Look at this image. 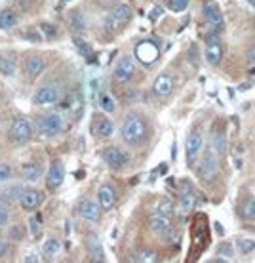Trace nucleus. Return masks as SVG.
Returning <instances> with one entry per match:
<instances>
[{
    "mask_svg": "<svg viewBox=\"0 0 255 263\" xmlns=\"http://www.w3.org/2000/svg\"><path fill=\"white\" fill-rule=\"evenodd\" d=\"M209 147H211L219 157H223V155H225V149H227V139H225V134H221V132L213 134V138H211V145H209Z\"/></svg>",
    "mask_w": 255,
    "mask_h": 263,
    "instance_id": "c756f323",
    "label": "nucleus"
},
{
    "mask_svg": "<svg viewBox=\"0 0 255 263\" xmlns=\"http://www.w3.org/2000/svg\"><path fill=\"white\" fill-rule=\"evenodd\" d=\"M158 55H160V48L152 40H143V42H139L138 46H135V58L143 65H152L158 60Z\"/></svg>",
    "mask_w": 255,
    "mask_h": 263,
    "instance_id": "9b49d317",
    "label": "nucleus"
},
{
    "mask_svg": "<svg viewBox=\"0 0 255 263\" xmlns=\"http://www.w3.org/2000/svg\"><path fill=\"white\" fill-rule=\"evenodd\" d=\"M204 138L200 132H192L189 138H187V143H185V155H187V164L192 166L197 162L198 155L202 151Z\"/></svg>",
    "mask_w": 255,
    "mask_h": 263,
    "instance_id": "dca6fc26",
    "label": "nucleus"
},
{
    "mask_svg": "<svg viewBox=\"0 0 255 263\" xmlns=\"http://www.w3.org/2000/svg\"><path fill=\"white\" fill-rule=\"evenodd\" d=\"M242 217L246 221H249V223L255 219V197L248 198V200L242 204Z\"/></svg>",
    "mask_w": 255,
    "mask_h": 263,
    "instance_id": "473e14b6",
    "label": "nucleus"
},
{
    "mask_svg": "<svg viewBox=\"0 0 255 263\" xmlns=\"http://www.w3.org/2000/svg\"><path fill=\"white\" fill-rule=\"evenodd\" d=\"M8 138L13 145H27L33 139V124L25 117H15L10 124Z\"/></svg>",
    "mask_w": 255,
    "mask_h": 263,
    "instance_id": "7ed1b4c3",
    "label": "nucleus"
},
{
    "mask_svg": "<svg viewBox=\"0 0 255 263\" xmlns=\"http://www.w3.org/2000/svg\"><path fill=\"white\" fill-rule=\"evenodd\" d=\"M59 252H61V242H59L55 237H50L46 242H44V246H42V256L46 257V259L57 257Z\"/></svg>",
    "mask_w": 255,
    "mask_h": 263,
    "instance_id": "393cba45",
    "label": "nucleus"
},
{
    "mask_svg": "<svg viewBox=\"0 0 255 263\" xmlns=\"http://www.w3.org/2000/svg\"><path fill=\"white\" fill-rule=\"evenodd\" d=\"M76 212H79V216L82 217V219L92 221V223L99 221V217H101V206H99V202L97 200H93V198H84V200H80Z\"/></svg>",
    "mask_w": 255,
    "mask_h": 263,
    "instance_id": "2eb2a0df",
    "label": "nucleus"
},
{
    "mask_svg": "<svg viewBox=\"0 0 255 263\" xmlns=\"http://www.w3.org/2000/svg\"><path fill=\"white\" fill-rule=\"evenodd\" d=\"M8 252H10V242L0 238V259H4L8 256Z\"/></svg>",
    "mask_w": 255,
    "mask_h": 263,
    "instance_id": "a19ab883",
    "label": "nucleus"
},
{
    "mask_svg": "<svg viewBox=\"0 0 255 263\" xmlns=\"http://www.w3.org/2000/svg\"><path fill=\"white\" fill-rule=\"evenodd\" d=\"M61 107H63L67 112H71V115H76V112L82 111V99H80L79 93H69Z\"/></svg>",
    "mask_w": 255,
    "mask_h": 263,
    "instance_id": "a878e982",
    "label": "nucleus"
},
{
    "mask_svg": "<svg viewBox=\"0 0 255 263\" xmlns=\"http://www.w3.org/2000/svg\"><path fill=\"white\" fill-rule=\"evenodd\" d=\"M42 174H44V166L38 160H31V162L23 164V168H21V179L25 183H36L42 178Z\"/></svg>",
    "mask_w": 255,
    "mask_h": 263,
    "instance_id": "aec40b11",
    "label": "nucleus"
},
{
    "mask_svg": "<svg viewBox=\"0 0 255 263\" xmlns=\"http://www.w3.org/2000/svg\"><path fill=\"white\" fill-rule=\"evenodd\" d=\"M74 42H76V48H79L80 52H84V53H90V48L86 46V42H84V40H80V39H74Z\"/></svg>",
    "mask_w": 255,
    "mask_h": 263,
    "instance_id": "79ce46f5",
    "label": "nucleus"
},
{
    "mask_svg": "<svg viewBox=\"0 0 255 263\" xmlns=\"http://www.w3.org/2000/svg\"><path fill=\"white\" fill-rule=\"evenodd\" d=\"M8 238H10L12 242L21 240V238H23V225H13V227H10V235H8Z\"/></svg>",
    "mask_w": 255,
    "mask_h": 263,
    "instance_id": "4c0bfd02",
    "label": "nucleus"
},
{
    "mask_svg": "<svg viewBox=\"0 0 255 263\" xmlns=\"http://www.w3.org/2000/svg\"><path fill=\"white\" fill-rule=\"evenodd\" d=\"M236 250H238V254H242V256L251 254L255 250V240L253 238H238L236 240Z\"/></svg>",
    "mask_w": 255,
    "mask_h": 263,
    "instance_id": "2f4dec72",
    "label": "nucleus"
},
{
    "mask_svg": "<svg viewBox=\"0 0 255 263\" xmlns=\"http://www.w3.org/2000/svg\"><path fill=\"white\" fill-rule=\"evenodd\" d=\"M204 60L209 67H217L223 60V44L219 39V33L209 31L206 34V50H204Z\"/></svg>",
    "mask_w": 255,
    "mask_h": 263,
    "instance_id": "423d86ee",
    "label": "nucleus"
},
{
    "mask_svg": "<svg viewBox=\"0 0 255 263\" xmlns=\"http://www.w3.org/2000/svg\"><path fill=\"white\" fill-rule=\"evenodd\" d=\"M61 96H63V90H61L59 84H44L34 92L33 105H36V107L57 105L59 101H61Z\"/></svg>",
    "mask_w": 255,
    "mask_h": 263,
    "instance_id": "20e7f679",
    "label": "nucleus"
},
{
    "mask_svg": "<svg viewBox=\"0 0 255 263\" xmlns=\"http://www.w3.org/2000/svg\"><path fill=\"white\" fill-rule=\"evenodd\" d=\"M202 12H204V20H206V23H208V27H209V31L221 34L223 27H225V20H223V13H221V10H219V6H217L215 0H204Z\"/></svg>",
    "mask_w": 255,
    "mask_h": 263,
    "instance_id": "6e6552de",
    "label": "nucleus"
},
{
    "mask_svg": "<svg viewBox=\"0 0 255 263\" xmlns=\"http://www.w3.org/2000/svg\"><path fill=\"white\" fill-rule=\"evenodd\" d=\"M171 92H173V79H171V74H168V72L158 74L156 80H154V84H152V93H154L158 99H166V98H170Z\"/></svg>",
    "mask_w": 255,
    "mask_h": 263,
    "instance_id": "f3484780",
    "label": "nucleus"
},
{
    "mask_svg": "<svg viewBox=\"0 0 255 263\" xmlns=\"http://www.w3.org/2000/svg\"><path fill=\"white\" fill-rule=\"evenodd\" d=\"M88 257H90L92 261H105V259H107V257H105L103 246H101V240H99V237H95V235H90V237H88Z\"/></svg>",
    "mask_w": 255,
    "mask_h": 263,
    "instance_id": "5701e85b",
    "label": "nucleus"
},
{
    "mask_svg": "<svg viewBox=\"0 0 255 263\" xmlns=\"http://www.w3.org/2000/svg\"><path fill=\"white\" fill-rule=\"evenodd\" d=\"M29 225H31V235H33V238H36L40 235V219L36 216H33L29 219Z\"/></svg>",
    "mask_w": 255,
    "mask_h": 263,
    "instance_id": "58836bf2",
    "label": "nucleus"
},
{
    "mask_svg": "<svg viewBox=\"0 0 255 263\" xmlns=\"http://www.w3.org/2000/svg\"><path fill=\"white\" fill-rule=\"evenodd\" d=\"M99 107H101V111L103 112H114L116 111V101H114L112 96L103 93V96L99 98Z\"/></svg>",
    "mask_w": 255,
    "mask_h": 263,
    "instance_id": "72a5a7b5",
    "label": "nucleus"
},
{
    "mask_svg": "<svg viewBox=\"0 0 255 263\" xmlns=\"http://www.w3.org/2000/svg\"><path fill=\"white\" fill-rule=\"evenodd\" d=\"M17 13L6 8V10H0V31H8L17 25Z\"/></svg>",
    "mask_w": 255,
    "mask_h": 263,
    "instance_id": "b1692460",
    "label": "nucleus"
},
{
    "mask_svg": "<svg viewBox=\"0 0 255 263\" xmlns=\"http://www.w3.org/2000/svg\"><path fill=\"white\" fill-rule=\"evenodd\" d=\"M17 72V65L12 58H6V55H0V74L4 77H13Z\"/></svg>",
    "mask_w": 255,
    "mask_h": 263,
    "instance_id": "cd10ccee",
    "label": "nucleus"
},
{
    "mask_svg": "<svg viewBox=\"0 0 255 263\" xmlns=\"http://www.w3.org/2000/svg\"><path fill=\"white\" fill-rule=\"evenodd\" d=\"M103 162L111 170H122V168H126L128 166V162H130V157L126 155L120 147H107V149H103Z\"/></svg>",
    "mask_w": 255,
    "mask_h": 263,
    "instance_id": "9d476101",
    "label": "nucleus"
},
{
    "mask_svg": "<svg viewBox=\"0 0 255 263\" xmlns=\"http://www.w3.org/2000/svg\"><path fill=\"white\" fill-rule=\"evenodd\" d=\"M131 259L139 263H154L158 261V254L154 250H151V248H143V250H139Z\"/></svg>",
    "mask_w": 255,
    "mask_h": 263,
    "instance_id": "c85d7f7f",
    "label": "nucleus"
},
{
    "mask_svg": "<svg viewBox=\"0 0 255 263\" xmlns=\"http://www.w3.org/2000/svg\"><path fill=\"white\" fill-rule=\"evenodd\" d=\"M17 200H19V206L25 212H33V210L38 208L40 204H42L44 195H42V191L36 189V187H25V189L21 191V195H19Z\"/></svg>",
    "mask_w": 255,
    "mask_h": 263,
    "instance_id": "f8f14e48",
    "label": "nucleus"
},
{
    "mask_svg": "<svg viewBox=\"0 0 255 263\" xmlns=\"http://www.w3.org/2000/svg\"><path fill=\"white\" fill-rule=\"evenodd\" d=\"M198 176H200V179L206 181V183H211V181L219 176V155H217L211 147L204 153L202 160H200V166H198Z\"/></svg>",
    "mask_w": 255,
    "mask_h": 263,
    "instance_id": "39448f33",
    "label": "nucleus"
},
{
    "mask_svg": "<svg viewBox=\"0 0 255 263\" xmlns=\"http://www.w3.org/2000/svg\"><path fill=\"white\" fill-rule=\"evenodd\" d=\"M23 261H25V263H38V261H40V257H38V256H34V254H29L27 257H23Z\"/></svg>",
    "mask_w": 255,
    "mask_h": 263,
    "instance_id": "c03bdc74",
    "label": "nucleus"
},
{
    "mask_svg": "<svg viewBox=\"0 0 255 263\" xmlns=\"http://www.w3.org/2000/svg\"><path fill=\"white\" fill-rule=\"evenodd\" d=\"M168 8H170L171 12L181 13L189 8V0H168Z\"/></svg>",
    "mask_w": 255,
    "mask_h": 263,
    "instance_id": "e433bc0d",
    "label": "nucleus"
},
{
    "mask_svg": "<svg viewBox=\"0 0 255 263\" xmlns=\"http://www.w3.org/2000/svg\"><path fill=\"white\" fill-rule=\"evenodd\" d=\"M249 225H251L249 229H251V231H253V233H255V219H253V221H251V223H249Z\"/></svg>",
    "mask_w": 255,
    "mask_h": 263,
    "instance_id": "09e8293b",
    "label": "nucleus"
},
{
    "mask_svg": "<svg viewBox=\"0 0 255 263\" xmlns=\"http://www.w3.org/2000/svg\"><path fill=\"white\" fill-rule=\"evenodd\" d=\"M0 237H2V231H0Z\"/></svg>",
    "mask_w": 255,
    "mask_h": 263,
    "instance_id": "3c124183",
    "label": "nucleus"
},
{
    "mask_svg": "<svg viewBox=\"0 0 255 263\" xmlns=\"http://www.w3.org/2000/svg\"><path fill=\"white\" fill-rule=\"evenodd\" d=\"M93 132H95V138L99 139H109L114 136L116 132V126L109 117H95V126H93Z\"/></svg>",
    "mask_w": 255,
    "mask_h": 263,
    "instance_id": "412c9836",
    "label": "nucleus"
},
{
    "mask_svg": "<svg viewBox=\"0 0 255 263\" xmlns=\"http://www.w3.org/2000/svg\"><path fill=\"white\" fill-rule=\"evenodd\" d=\"M197 193L192 191L190 187H185V191L181 193V198H179V212L183 214V216H187V214H190V212L197 208Z\"/></svg>",
    "mask_w": 255,
    "mask_h": 263,
    "instance_id": "4be33fe9",
    "label": "nucleus"
},
{
    "mask_svg": "<svg viewBox=\"0 0 255 263\" xmlns=\"http://www.w3.org/2000/svg\"><path fill=\"white\" fill-rule=\"evenodd\" d=\"M149 227H151L152 235H156L158 238H170L173 235V223H171V217L168 216H154L149 219Z\"/></svg>",
    "mask_w": 255,
    "mask_h": 263,
    "instance_id": "ddd939ff",
    "label": "nucleus"
},
{
    "mask_svg": "<svg viewBox=\"0 0 255 263\" xmlns=\"http://www.w3.org/2000/svg\"><path fill=\"white\" fill-rule=\"evenodd\" d=\"M15 2H19V4H29L31 0H15Z\"/></svg>",
    "mask_w": 255,
    "mask_h": 263,
    "instance_id": "de8ad7c7",
    "label": "nucleus"
},
{
    "mask_svg": "<svg viewBox=\"0 0 255 263\" xmlns=\"http://www.w3.org/2000/svg\"><path fill=\"white\" fill-rule=\"evenodd\" d=\"M34 126H36V132H38L40 138L50 139V138L59 136V134L63 132L65 120H63V117H61L59 112H44V115H38V117H36Z\"/></svg>",
    "mask_w": 255,
    "mask_h": 263,
    "instance_id": "f03ea898",
    "label": "nucleus"
},
{
    "mask_svg": "<svg viewBox=\"0 0 255 263\" xmlns=\"http://www.w3.org/2000/svg\"><path fill=\"white\" fill-rule=\"evenodd\" d=\"M46 71V60L38 53H31L25 60V74L29 79H38L42 72Z\"/></svg>",
    "mask_w": 255,
    "mask_h": 263,
    "instance_id": "a211bd4d",
    "label": "nucleus"
},
{
    "mask_svg": "<svg viewBox=\"0 0 255 263\" xmlns=\"http://www.w3.org/2000/svg\"><path fill=\"white\" fill-rule=\"evenodd\" d=\"M160 13H162V8H154V10H152L151 20H156V17H158V15H160Z\"/></svg>",
    "mask_w": 255,
    "mask_h": 263,
    "instance_id": "49530a36",
    "label": "nucleus"
},
{
    "mask_svg": "<svg viewBox=\"0 0 255 263\" xmlns=\"http://www.w3.org/2000/svg\"><path fill=\"white\" fill-rule=\"evenodd\" d=\"M135 61L131 60L130 55H124L116 61V65L112 69V79L118 84H128L133 77H135Z\"/></svg>",
    "mask_w": 255,
    "mask_h": 263,
    "instance_id": "1a4fd4ad",
    "label": "nucleus"
},
{
    "mask_svg": "<svg viewBox=\"0 0 255 263\" xmlns=\"http://www.w3.org/2000/svg\"><path fill=\"white\" fill-rule=\"evenodd\" d=\"M120 139L130 149H141L151 138V124L149 119L141 112H128L120 124Z\"/></svg>",
    "mask_w": 255,
    "mask_h": 263,
    "instance_id": "f257e3e1",
    "label": "nucleus"
},
{
    "mask_svg": "<svg viewBox=\"0 0 255 263\" xmlns=\"http://www.w3.org/2000/svg\"><path fill=\"white\" fill-rule=\"evenodd\" d=\"M154 214H160V216L173 217V214H175L173 202H171V200H168V198H162V200H160V202L156 204V208H154Z\"/></svg>",
    "mask_w": 255,
    "mask_h": 263,
    "instance_id": "7c9ffc66",
    "label": "nucleus"
},
{
    "mask_svg": "<svg viewBox=\"0 0 255 263\" xmlns=\"http://www.w3.org/2000/svg\"><path fill=\"white\" fill-rule=\"evenodd\" d=\"M67 23L71 27L74 33H82L86 31V21H84V15L80 12H71L69 13V17H67Z\"/></svg>",
    "mask_w": 255,
    "mask_h": 263,
    "instance_id": "bb28decb",
    "label": "nucleus"
},
{
    "mask_svg": "<svg viewBox=\"0 0 255 263\" xmlns=\"http://www.w3.org/2000/svg\"><path fill=\"white\" fill-rule=\"evenodd\" d=\"M42 29H44L48 34H55V27H53V25H48V23H44V25H42Z\"/></svg>",
    "mask_w": 255,
    "mask_h": 263,
    "instance_id": "a18cd8bd",
    "label": "nucleus"
},
{
    "mask_svg": "<svg viewBox=\"0 0 255 263\" xmlns=\"http://www.w3.org/2000/svg\"><path fill=\"white\" fill-rule=\"evenodd\" d=\"M10 219H12V210H10V206L0 200V227H6V225L10 223Z\"/></svg>",
    "mask_w": 255,
    "mask_h": 263,
    "instance_id": "f704fd0d",
    "label": "nucleus"
},
{
    "mask_svg": "<svg viewBox=\"0 0 255 263\" xmlns=\"http://www.w3.org/2000/svg\"><path fill=\"white\" fill-rule=\"evenodd\" d=\"M219 256H223L225 259H230V257H232V246H230L229 242H225L221 248H219Z\"/></svg>",
    "mask_w": 255,
    "mask_h": 263,
    "instance_id": "ea45409f",
    "label": "nucleus"
},
{
    "mask_svg": "<svg viewBox=\"0 0 255 263\" xmlns=\"http://www.w3.org/2000/svg\"><path fill=\"white\" fill-rule=\"evenodd\" d=\"M246 60H248V65H253L255 63V48H251L248 52V55H246Z\"/></svg>",
    "mask_w": 255,
    "mask_h": 263,
    "instance_id": "37998d69",
    "label": "nucleus"
},
{
    "mask_svg": "<svg viewBox=\"0 0 255 263\" xmlns=\"http://www.w3.org/2000/svg\"><path fill=\"white\" fill-rule=\"evenodd\" d=\"M0 98H2V88H0Z\"/></svg>",
    "mask_w": 255,
    "mask_h": 263,
    "instance_id": "8fccbe9b",
    "label": "nucleus"
},
{
    "mask_svg": "<svg viewBox=\"0 0 255 263\" xmlns=\"http://www.w3.org/2000/svg\"><path fill=\"white\" fill-rule=\"evenodd\" d=\"M131 15H133V10H131L130 4H118V6L107 15L105 29H107L109 33H114V31H118L120 27L126 25V23L131 20Z\"/></svg>",
    "mask_w": 255,
    "mask_h": 263,
    "instance_id": "0eeeda50",
    "label": "nucleus"
},
{
    "mask_svg": "<svg viewBox=\"0 0 255 263\" xmlns=\"http://www.w3.org/2000/svg\"><path fill=\"white\" fill-rule=\"evenodd\" d=\"M13 178V168L8 162H0V183H6Z\"/></svg>",
    "mask_w": 255,
    "mask_h": 263,
    "instance_id": "c9c22d12",
    "label": "nucleus"
},
{
    "mask_svg": "<svg viewBox=\"0 0 255 263\" xmlns=\"http://www.w3.org/2000/svg\"><path fill=\"white\" fill-rule=\"evenodd\" d=\"M65 181V166L63 162L55 158L50 162V168H48V176H46V185L50 191H57L59 187Z\"/></svg>",
    "mask_w": 255,
    "mask_h": 263,
    "instance_id": "4468645a",
    "label": "nucleus"
},
{
    "mask_svg": "<svg viewBox=\"0 0 255 263\" xmlns=\"http://www.w3.org/2000/svg\"><path fill=\"white\" fill-rule=\"evenodd\" d=\"M97 202L101 206V210H112L116 204V191L111 183H103L97 189Z\"/></svg>",
    "mask_w": 255,
    "mask_h": 263,
    "instance_id": "6ab92c4d",
    "label": "nucleus"
}]
</instances>
